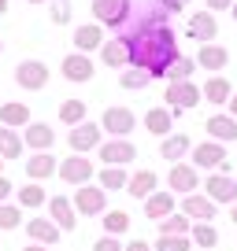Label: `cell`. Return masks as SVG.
Segmentation results:
<instances>
[{"mask_svg": "<svg viewBox=\"0 0 237 251\" xmlns=\"http://www.w3.org/2000/svg\"><path fill=\"white\" fill-rule=\"evenodd\" d=\"M130 41V63L137 71H148L152 78H167V67L178 59V37L171 33V26L163 30H134L126 33Z\"/></svg>", "mask_w": 237, "mask_h": 251, "instance_id": "1", "label": "cell"}, {"mask_svg": "<svg viewBox=\"0 0 237 251\" xmlns=\"http://www.w3.org/2000/svg\"><path fill=\"white\" fill-rule=\"evenodd\" d=\"M134 126H137V118H134L130 107H108L104 118H100V129H108L115 141H126V137L134 133Z\"/></svg>", "mask_w": 237, "mask_h": 251, "instance_id": "2", "label": "cell"}, {"mask_svg": "<svg viewBox=\"0 0 237 251\" xmlns=\"http://www.w3.org/2000/svg\"><path fill=\"white\" fill-rule=\"evenodd\" d=\"M100 137H104V129L96 122H82V126H74L71 133H67V144H71L74 155H86V151H93V148L104 144Z\"/></svg>", "mask_w": 237, "mask_h": 251, "instance_id": "3", "label": "cell"}, {"mask_svg": "<svg viewBox=\"0 0 237 251\" xmlns=\"http://www.w3.org/2000/svg\"><path fill=\"white\" fill-rule=\"evenodd\" d=\"M204 196L211 200L215 207H219V203H230V207H234V203H237V181L230 177V174L219 170V174H211V177L204 181Z\"/></svg>", "mask_w": 237, "mask_h": 251, "instance_id": "4", "label": "cell"}, {"mask_svg": "<svg viewBox=\"0 0 237 251\" xmlns=\"http://www.w3.org/2000/svg\"><path fill=\"white\" fill-rule=\"evenodd\" d=\"M74 211L78 214H104V207H108V192H104L100 185H82L74 188Z\"/></svg>", "mask_w": 237, "mask_h": 251, "instance_id": "5", "label": "cell"}, {"mask_svg": "<svg viewBox=\"0 0 237 251\" xmlns=\"http://www.w3.org/2000/svg\"><path fill=\"white\" fill-rule=\"evenodd\" d=\"M15 81H19V89L37 93V89L48 85V67H45L41 59H23V63L15 67Z\"/></svg>", "mask_w": 237, "mask_h": 251, "instance_id": "6", "label": "cell"}, {"mask_svg": "<svg viewBox=\"0 0 237 251\" xmlns=\"http://www.w3.org/2000/svg\"><path fill=\"white\" fill-rule=\"evenodd\" d=\"M96 26H122L130 19V0H93Z\"/></svg>", "mask_w": 237, "mask_h": 251, "instance_id": "7", "label": "cell"}, {"mask_svg": "<svg viewBox=\"0 0 237 251\" xmlns=\"http://www.w3.org/2000/svg\"><path fill=\"white\" fill-rule=\"evenodd\" d=\"M167 103H171L174 111H185V107H197L200 100H204V93L197 89V81H174V85H167Z\"/></svg>", "mask_w": 237, "mask_h": 251, "instance_id": "8", "label": "cell"}, {"mask_svg": "<svg viewBox=\"0 0 237 251\" xmlns=\"http://www.w3.org/2000/svg\"><path fill=\"white\" fill-rule=\"evenodd\" d=\"M167 185L174 188V192H182V196H193L200 188V174H197V166L193 163H174L171 166V174H167Z\"/></svg>", "mask_w": 237, "mask_h": 251, "instance_id": "9", "label": "cell"}, {"mask_svg": "<svg viewBox=\"0 0 237 251\" xmlns=\"http://www.w3.org/2000/svg\"><path fill=\"white\" fill-rule=\"evenodd\" d=\"M59 177L67 181V185H89L93 181V159H86V155H71V159H63L59 163Z\"/></svg>", "mask_w": 237, "mask_h": 251, "instance_id": "10", "label": "cell"}, {"mask_svg": "<svg viewBox=\"0 0 237 251\" xmlns=\"http://www.w3.org/2000/svg\"><path fill=\"white\" fill-rule=\"evenodd\" d=\"M193 166H197V170H222V166H226V144H215V141L197 144Z\"/></svg>", "mask_w": 237, "mask_h": 251, "instance_id": "11", "label": "cell"}, {"mask_svg": "<svg viewBox=\"0 0 237 251\" xmlns=\"http://www.w3.org/2000/svg\"><path fill=\"white\" fill-rule=\"evenodd\" d=\"M96 155L104 159V166H126L137 159V148L130 141H104L100 148H96Z\"/></svg>", "mask_w": 237, "mask_h": 251, "instance_id": "12", "label": "cell"}, {"mask_svg": "<svg viewBox=\"0 0 237 251\" xmlns=\"http://www.w3.org/2000/svg\"><path fill=\"white\" fill-rule=\"evenodd\" d=\"M182 214L197 226V222H211L215 218V203L204 196V192H193V196H185L182 200Z\"/></svg>", "mask_w": 237, "mask_h": 251, "instance_id": "13", "label": "cell"}, {"mask_svg": "<svg viewBox=\"0 0 237 251\" xmlns=\"http://www.w3.org/2000/svg\"><path fill=\"white\" fill-rule=\"evenodd\" d=\"M48 214H52V222L63 229V233H71V229L78 226V211H74V203L67 196H52L48 200Z\"/></svg>", "mask_w": 237, "mask_h": 251, "instance_id": "14", "label": "cell"}, {"mask_svg": "<svg viewBox=\"0 0 237 251\" xmlns=\"http://www.w3.org/2000/svg\"><path fill=\"white\" fill-rule=\"evenodd\" d=\"M215 33H219V23H215L211 11H197V15H189V37L193 41L215 45Z\"/></svg>", "mask_w": 237, "mask_h": 251, "instance_id": "15", "label": "cell"}, {"mask_svg": "<svg viewBox=\"0 0 237 251\" xmlns=\"http://www.w3.org/2000/svg\"><path fill=\"white\" fill-rule=\"evenodd\" d=\"M174 214V192H167V188H159V192H152L148 200H145V218L152 222H163Z\"/></svg>", "mask_w": 237, "mask_h": 251, "instance_id": "16", "label": "cell"}, {"mask_svg": "<svg viewBox=\"0 0 237 251\" xmlns=\"http://www.w3.org/2000/svg\"><path fill=\"white\" fill-rule=\"evenodd\" d=\"M26 233H30L33 244H45V248H52V244L59 240V233H63V229L56 226L52 218H30V222H26Z\"/></svg>", "mask_w": 237, "mask_h": 251, "instance_id": "17", "label": "cell"}, {"mask_svg": "<svg viewBox=\"0 0 237 251\" xmlns=\"http://www.w3.org/2000/svg\"><path fill=\"white\" fill-rule=\"evenodd\" d=\"M59 71H63L67 81H89V78H93V59H89V55H82V52H71V55L63 59V67H59Z\"/></svg>", "mask_w": 237, "mask_h": 251, "instance_id": "18", "label": "cell"}, {"mask_svg": "<svg viewBox=\"0 0 237 251\" xmlns=\"http://www.w3.org/2000/svg\"><path fill=\"white\" fill-rule=\"evenodd\" d=\"M207 133H211L215 144L237 141V118L234 115H211V118H207Z\"/></svg>", "mask_w": 237, "mask_h": 251, "instance_id": "19", "label": "cell"}, {"mask_svg": "<svg viewBox=\"0 0 237 251\" xmlns=\"http://www.w3.org/2000/svg\"><path fill=\"white\" fill-rule=\"evenodd\" d=\"M200 93H204L207 103H230L234 100V85H230V78H222V74H211V78L200 85Z\"/></svg>", "mask_w": 237, "mask_h": 251, "instance_id": "20", "label": "cell"}, {"mask_svg": "<svg viewBox=\"0 0 237 251\" xmlns=\"http://www.w3.org/2000/svg\"><path fill=\"white\" fill-rule=\"evenodd\" d=\"M197 63L204 67V71H226L230 67V52L222 45H200V52H197Z\"/></svg>", "mask_w": 237, "mask_h": 251, "instance_id": "21", "label": "cell"}, {"mask_svg": "<svg viewBox=\"0 0 237 251\" xmlns=\"http://www.w3.org/2000/svg\"><path fill=\"white\" fill-rule=\"evenodd\" d=\"M52 141H56V133L48 129V122H30V126H26V133H23V144L33 148V151H48Z\"/></svg>", "mask_w": 237, "mask_h": 251, "instance_id": "22", "label": "cell"}, {"mask_svg": "<svg viewBox=\"0 0 237 251\" xmlns=\"http://www.w3.org/2000/svg\"><path fill=\"white\" fill-rule=\"evenodd\" d=\"M189 151H193V141L185 133H171V137H163V144H159V155L171 159V163H182Z\"/></svg>", "mask_w": 237, "mask_h": 251, "instance_id": "23", "label": "cell"}, {"mask_svg": "<svg viewBox=\"0 0 237 251\" xmlns=\"http://www.w3.org/2000/svg\"><path fill=\"white\" fill-rule=\"evenodd\" d=\"M156 185H159V177H156L152 170H137V174H130V185H126V192H130L134 200H148L152 192H159Z\"/></svg>", "mask_w": 237, "mask_h": 251, "instance_id": "24", "label": "cell"}, {"mask_svg": "<svg viewBox=\"0 0 237 251\" xmlns=\"http://www.w3.org/2000/svg\"><path fill=\"white\" fill-rule=\"evenodd\" d=\"M74 48H78L82 55L93 52V48H104V26H96V23L78 26V30H74Z\"/></svg>", "mask_w": 237, "mask_h": 251, "instance_id": "25", "label": "cell"}, {"mask_svg": "<svg viewBox=\"0 0 237 251\" xmlns=\"http://www.w3.org/2000/svg\"><path fill=\"white\" fill-rule=\"evenodd\" d=\"M100 59L108 63V67H126V63H130V41H126V37L104 41V48H100Z\"/></svg>", "mask_w": 237, "mask_h": 251, "instance_id": "26", "label": "cell"}, {"mask_svg": "<svg viewBox=\"0 0 237 251\" xmlns=\"http://www.w3.org/2000/svg\"><path fill=\"white\" fill-rule=\"evenodd\" d=\"M171 126H174L171 107H152L148 115H145V129H148L152 137H171Z\"/></svg>", "mask_w": 237, "mask_h": 251, "instance_id": "27", "label": "cell"}, {"mask_svg": "<svg viewBox=\"0 0 237 251\" xmlns=\"http://www.w3.org/2000/svg\"><path fill=\"white\" fill-rule=\"evenodd\" d=\"M56 170H59V166H56V159L48 155V151H37V155L26 159V177L30 181H45V177H52Z\"/></svg>", "mask_w": 237, "mask_h": 251, "instance_id": "28", "label": "cell"}, {"mask_svg": "<svg viewBox=\"0 0 237 251\" xmlns=\"http://www.w3.org/2000/svg\"><path fill=\"white\" fill-rule=\"evenodd\" d=\"M0 122L8 126V129H26L30 126V107L26 103H4L0 107Z\"/></svg>", "mask_w": 237, "mask_h": 251, "instance_id": "29", "label": "cell"}, {"mask_svg": "<svg viewBox=\"0 0 237 251\" xmlns=\"http://www.w3.org/2000/svg\"><path fill=\"white\" fill-rule=\"evenodd\" d=\"M130 185V174L122 170V166H104L100 170V188L104 192H118V188Z\"/></svg>", "mask_w": 237, "mask_h": 251, "instance_id": "30", "label": "cell"}, {"mask_svg": "<svg viewBox=\"0 0 237 251\" xmlns=\"http://www.w3.org/2000/svg\"><path fill=\"white\" fill-rule=\"evenodd\" d=\"M23 148H26L23 137L4 126V129H0V159H19V155H23Z\"/></svg>", "mask_w": 237, "mask_h": 251, "instance_id": "31", "label": "cell"}, {"mask_svg": "<svg viewBox=\"0 0 237 251\" xmlns=\"http://www.w3.org/2000/svg\"><path fill=\"white\" fill-rule=\"evenodd\" d=\"M59 122L71 126V129L82 126V122H86V100H63V103H59Z\"/></svg>", "mask_w": 237, "mask_h": 251, "instance_id": "32", "label": "cell"}, {"mask_svg": "<svg viewBox=\"0 0 237 251\" xmlns=\"http://www.w3.org/2000/svg\"><path fill=\"white\" fill-rule=\"evenodd\" d=\"M193 233V222L185 214H171V218L159 222V236H189Z\"/></svg>", "mask_w": 237, "mask_h": 251, "instance_id": "33", "label": "cell"}, {"mask_svg": "<svg viewBox=\"0 0 237 251\" xmlns=\"http://www.w3.org/2000/svg\"><path fill=\"white\" fill-rule=\"evenodd\" d=\"M193 71H197V59H189V55H178V59L167 67V85H174V81H189Z\"/></svg>", "mask_w": 237, "mask_h": 251, "instance_id": "34", "label": "cell"}, {"mask_svg": "<svg viewBox=\"0 0 237 251\" xmlns=\"http://www.w3.org/2000/svg\"><path fill=\"white\" fill-rule=\"evenodd\" d=\"M189 240L197 244V248H215V244H219V229H215L211 222H197L193 233H189Z\"/></svg>", "mask_w": 237, "mask_h": 251, "instance_id": "35", "label": "cell"}, {"mask_svg": "<svg viewBox=\"0 0 237 251\" xmlns=\"http://www.w3.org/2000/svg\"><path fill=\"white\" fill-rule=\"evenodd\" d=\"M126 229H130L126 211H108V218H104V236H122Z\"/></svg>", "mask_w": 237, "mask_h": 251, "instance_id": "36", "label": "cell"}, {"mask_svg": "<svg viewBox=\"0 0 237 251\" xmlns=\"http://www.w3.org/2000/svg\"><path fill=\"white\" fill-rule=\"evenodd\" d=\"M45 188L41 185H26V188H19V207H26V211H33V207H41L45 203Z\"/></svg>", "mask_w": 237, "mask_h": 251, "instance_id": "37", "label": "cell"}, {"mask_svg": "<svg viewBox=\"0 0 237 251\" xmlns=\"http://www.w3.org/2000/svg\"><path fill=\"white\" fill-rule=\"evenodd\" d=\"M118 81H122V89H145V85L152 81V74H148V71H137V67H134V71H126Z\"/></svg>", "mask_w": 237, "mask_h": 251, "instance_id": "38", "label": "cell"}, {"mask_svg": "<svg viewBox=\"0 0 237 251\" xmlns=\"http://www.w3.org/2000/svg\"><path fill=\"white\" fill-rule=\"evenodd\" d=\"M156 248H159V251H189L193 240H189V236H159Z\"/></svg>", "mask_w": 237, "mask_h": 251, "instance_id": "39", "label": "cell"}, {"mask_svg": "<svg viewBox=\"0 0 237 251\" xmlns=\"http://www.w3.org/2000/svg\"><path fill=\"white\" fill-rule=\"evenodd\" d=\"M48 4H52L48 15H52L56 26H67V23H71V0H48Z\"/></svg>", "mask_w": 237, "mask_h": 251, "instance_id": "40", "label": "cell"}, {"mask_svg": "<svg viewBox=\"0 0 237 251\" xmlns=\"http://www.w3.org/2000/svg\"><path fill=\"white\" fill-rule=\"evenodd\" d=\"M19 222H23L19 207H11V203H0V229H19Z\"/></svg>", "mask_w": 237, "mask_h": 251, "instance_id": "41", "label": "cell"}, {"mask_svg": "<svg viewBox=\"0 0 237 251\" xmlns=\"http://www.w3.org/2000/svg\"><path fill=\"white\" fill-rule=\"evenodd\" d=\"M93 251H126V244H118V236H100L93 244Z\"/></svg>", "mask_w": 237, "mask_h": 251, "instance_id": "42", "label": "cell"}, {"mask_svg": "<svg viewBox=\"0 0 237 251\" xmlns=\"http://www.w3.org/2000/svg\"><path fill=\"white\" fill-rule=\"evenodd\" d=\"M185 4H189V0H159V8H163L167 15H171V11H182Z\"/></svg>", "mask_w": 237, "mask_h": 251, "instance_id": "43", "label": "cell"}, {"mask_svg": "<svg viewBox=\"0 0 237 251\" xmlns=\"http://www.w3.org/2000/svg\"><path fill=\"white\" fill-rule=\"evenodd\" d=\"M237 0H207V8L211 11H226V8H234Z\"/></svg>", "mask_w": 237, "mask_h": 251, "instance_id": "44", "label": "cell"}, {"mask_svg": "<svg viewBox=\"0 0 237 251\" xmlns=\"http://www.w3.org/2000/svg\"><path fill=\"white\" fill-rule=\"evenodd\" d=\"M8 196H11V181L4 177V174H0V203H4V200H8Z\"/></svg>", "mask_w": 237, "mask_h": 251, "instance_id": "45", "label": "cell"}, {"mask_svg": "<svg viewBox=\"0 0 237 251\" xmlns=\"http://www.w3.org/2000/svg\"><path fill=\"white\" fill-rule=\"evenodd\" d=\"M126 251H152V248H148L145 240H130V244H126Z\"/></svg>", "mask_w": 237, "mask_h": 251, "instance_id": "46", "label": "cell"}, {"mask_svg": "<svg viewBox=\"0 0 237 251\" xmlns=\"http://www.w3.org/2000/svg\"><path fill=\"white\" fill-rule=\"evenodd\" d=\"M23 251H48V248H45V244H26Z\"/></svg>", "mask_w": 237, "mask_h": 251, "instance_id": "47", "label": "cell"}, {"mask_svg": "<svg viewBox=\"0 0 237 251\" xmlns=\"http://www.w3.org/2000/svg\"><path fill=\"white\" fill-rule=\"evenodd\" d=\"M230 115L237 118V93H234V100H230Z\"/></svg>", "mask_w": 237, "mask_h": 251, "instance_id": "48", "label": "cell"}, {"mask_svg": "<svg viewBox=\"0 0 237 251\" xmlns=\"http://www.w3.org/2000/svg\"><path fill=\"white\" fill-rule=\"evenodd\" d=\"M230 222H234V226H237V203L230 207Z\"/></svg>", "mask_w": 237, "mask_h": 251, "instance_id": "49", "label": "cell"}, {"mask_svg": "<svg viewBox=\"0 0 237 251\" xmlns=\"http://www.w3.org/2000/svg\"><path fill=\"white\" fill-rule=\"evenodd\" d=\"M4 11H8V0H0V15H4Z\"/></svg>", "mask_w": 237, "mask_h": 251, "instance_id": "50", "label": "cell"}, {"mask_svg": "<svg viewBox=\"0 0 237 251\" xmlns=\"http://www.w3.org/2000/svg\"><path fill=\"white\" fill-rule=\"evenodd\" d=\"M26 4H45V0H26Z\"/></svg>", "mask_w": 237, "mask_h": 251, "instance_id": "51", "label": "cell"}, {"mask_svg": "<svg viewBox=\"0 0 237 251\" xmlns=\"http://www.w3.org/2000/svg\"><path fill=\"white\" fill-rule=\"evenodd\" d=\"M230 11H234V19H237V4H234V8H230Z\"/></svg>", "mask_w": 237, "mask_h": 251, "instance_id": "52", "label": "cell"}, {"mask_svg": "<svg viewBox=\"0 0 237 251\" xmlns=\"http://www.w3.org/2000/svg\"><path fill=\"white\" fill-rule=\"evenodd\" d=\"M0 170H4V159H0Z\"/></svg>", "mask_w": 237, "mask_h": 251, "instance_id": "53", "label": "cell"}, {"mask_svg": "<svg viewBox=\"0 0 237 251\" xmlns=\"http://www.w3.org/2000/svg\"><path fill=\"white\" fill-rule=\"evenodd\" d=\"M0 52H4V41H0Z\"/></svg>", "mask_w": 237, "mask_h": 251, "instance_id": "54", "label": "cell"}]
</instances>
